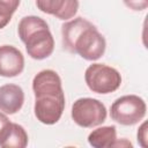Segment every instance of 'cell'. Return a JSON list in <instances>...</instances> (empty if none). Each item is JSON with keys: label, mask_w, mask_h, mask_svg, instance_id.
<instances>
[{"label": "cell", "mask_w": 148, "mask_h": 148, "mask_svg": "<svg viewBox=\"0 0 148 148\" xmlns=\"http://www.w3.org/2000/svg\"><path fill=\"white\" fill-rule=\"evenodd\" d=\"M117 140L116 126H102L88 135V142L94 148H110Z\"/></svg>", "instance_id": "obj_10"}, {"label": "cell", "mask_w": 148, "mask_h": 148, "mask_svg": "<svg viewBox=\"0 0 148 148\" xmlns=\"http://www.w3.org/2000/svg\"><path fill=\"white\" fill-rule=\"evenodd\" d=\"M125 6L132 10L141 12L148 7V0H123Z\"/></svg>", "instance_id": "obj_14"}, {"label": "cell", "mask_w": 148, "mask_h": 148, "mask_svg": "<svg viewBox=\"0 0 148 148\" xmlns=\"http://www.w3.org/2000/svg\"><path fill=\"white\" fill-rule=\"evenodd\" d=\"M10 126H12V121L8 119L6 113L0 112V142L5 139V136L9 132Z\"/></svg>", "instance_id": "obj_13"}, {"label": "cell", "mask_w": 148, "mask_h": 148, "mask_svg": "<svg viewBox=\"0 0 148 148\" xmlns=\"http://www.w3.org/2000/svg\"><path fill=\"white\" fill-rule=\"evenodd\" d=\"M21 0H0V29L5 28L12 20Z\"/></svg>", "instance_id": "obj_12"}, {"label": "cell", "mask_w": 148, "mask_h": 148, "mask_svg": "<svg viewBox=\"0 0 148 148\" xmlns=\"http://www.w3.org/2000/svg\"><path fill=\"white\" fill-rule=\"evenodd\" d=\"M28 145V134L23 126L12 123L10 130L5 136V139L0 142V147L2 148H24Z\"/></svg>", "instance_id": "obj_11"}, {"label": "cell", "mask_w": 148, "mask_h": 148, "mask_svg": "<svg viewBox=\"0 0 148 148\" xmlns=\"http://www.w3.org/2000/svg\"><path fill=\"white\" fill-rule=\"evenodd\" d=\"M71 114L76 125L84 128H91L105 121L106 108L96 98L83 97L73 103Z\"/></svg>", "instance_id": "obj_6"}, {"label": "cell", "mask_w": 148, "mask_h": 148, "mask_svg": "<svg viewBox=\"0 0 148 148\" xmlns=\"http://www.w3.org/2000/svg\"><path fill=\"white\" fill-rule=\"evenodd\" d=\"M61 35L64 47L86 60H97L105 52V38L91 22L83 17L79 16L64 23Z\"/></svg>", "instance_id": "obj_2"}, {"label": "cell", "mask_w": 148, "mask_h": 148, "mask_svg": "<svg viewBox=\"0 0 148 148\" xmlns=\"http://www.w3.org/2000/svg\"><path fill=\"white\" fill-rule=\"evenodd\" d=\"M84 81L88 88L96 94H110L121 84L120 73L104 64H92L84 72Z\"/></svg>", "instance_id": "obj_4"}, {"label": "cell", "mask_w": 148, "mask_h": 148, "mask_svg": "<svg viewBox=\"0 0 148 148\" xmlns=\"http://www.w3.org/2000/svg\"><path fill=\"white\" fill-rule=\"evenodd\" d=\"M32 90L34 112L37 120L45 125L58 123L65 109V92L58 73L52 69L37 73L32 80Z\"/></svg>", "instance_id": "obj_1"}, {"label": "cell", "mask_w": 148, "mask_h": 148, "mask_svg": "<svg viewBox=\"0 0 148 148\" xmlns=\"http://www.w3.org/2000/svg\"><path fill=\"white\" fill-rule=\"evenodd\" d=\"M24 68L22 52L12 45L0 46V76L14 77L20 75Z\"/></svg>", "instance_id": "obj_7"}, {"label": "cell", "mask_w": 148, "mask_h": 148, "mask_svg": "<svg viewBox=\"0 0 148 148\" xmlns=\"http://www.w3.org/2000/svg\"><path fill=\"white\" fill-rule=\"evenodd\" d=\"M36 5L40 12L59 20L74 17L79 9V0H36Z\"/></svg>", "instance_id": "obj_8"}, {"label": "cell", "mask_w": 148, "mask_h": 148, "mask_svg": "<svg viewBox=\"0 0 148 148\" xmlns=\"http://www.w3.org/2000/svg\"><path fill=\"white\" fill-rule=\"evenodd\" d=\"M24 103L23 89L14 83L0 87V111L6 114H14L21 110Z\"/></svg>", "instance_id": "obj_9"}, {"label": "cell", "mask_w": 148, "mask_h": 148, "mask_svg": "<svg viewBox=\"0 0 148 148\" xmlns=\"http://www.w3.org/2000/svg\"><path fill=\"white\" fill-rule=\"evenodd\" d=\"M146 102L136 95H125L117 98L110 110L112 120L120 125L132 126L138 124L146 116Z\"/></svg>", "instance_id": "obj_5"}, {"label": "cell", "mask_w": 148, "mask_h": 148, "mask_svg": "<svg viewBox=\"0 0 148 148\" xmlns=\"http://www.w3.org/2000/svg\"><path fill=\"white\" fill-rule=\"evenodd\" d=\"M112 147H132V143L128 142L126 139H123L121 141H119V140L117 139V140L114 141V143H113Z\"/></svg>", "instance_id": "obj_16"}, {"label": "cell", "mask_w": 148, "mask_h": 148, "mask_svg": "<svg viewBox=\"0 0 148 148\" xmlns=\"http://www.w3.org/2000/svg\"><path fill=\"white\" fill-rule=\"evenodd\" d=\"M147 121H143L138 130V142L141 147L146 148L147 145Z\"/></svg>", "instance_id": "obj_15"}, {"label": "cell", "mask_w": 148, "mask_h": 148, "mask_svg": "<svg viewBox=\"0 0 148 148\" xmlns=\"http://www.w3.org/2000/svg\"><path fill=\"white\" fill-rule=\"evenodd\" d=\"M18 37L25 45L28 56L36 60L49 58L54 50V39L47 23L38 16L21 18L17 27Z\"/></svg>", "instance_id": "obj_3"}]
</instances>
